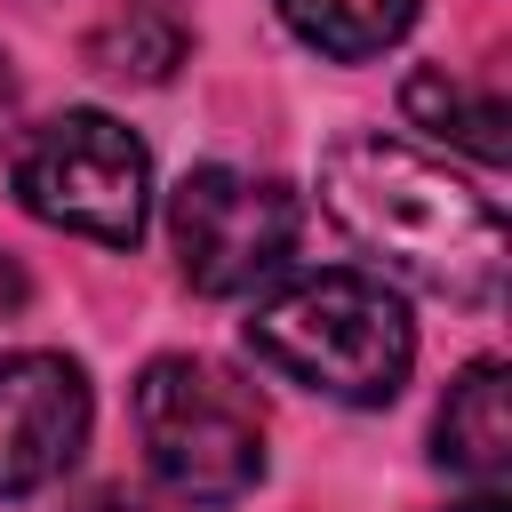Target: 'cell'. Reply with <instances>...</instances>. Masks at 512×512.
I'll return each instance as SVG.
<instances>
[{"mask_svg": "<svg viewBox=\"0 0 512 512\" xmlns=\"http://www.w3.org/2000/svg\"><path fill=\"white\" fill-rule=\"evenodd\" d=\"M8 120H16V72H8V56H0V136H8Z\"/></svg>", "mask_w": 512, "mask_h": 512, "instance_id": "4fadbf2b", "label": "cell"}, {"mask_svg": "<svg viewBox=\"0 0 512 512\" xmlns=\"http://www.w3.org/2000/svg\"><path fill=\"white\" fill-rule=\"evenodd\" d=\"M184 48H192V32H184V16H176V0H112V16L88 32V56H96V72H112V80H168L176 64H184Z\"/></svg>", "mask_w": 512, "mask_h": 512, "instance_id": "9c48e42d", "label": "cell"}, {"mask_svg": "<svg viewBox=\"0 0 512 512\" xmlns=\"http://www.w3.org/2000/svg\"><path fill=\"white\" fill-rule=\"evenodd\" d=\"M280 24L336 64H368L416 24V0H280Z\"/></svg>", "mask_w": 512, "mask_h": 512, "instance_id": "30bf717a", "label": "cell"}, {"mask_svg": "<svg viewBox=\"0 0 512 512\" xmlns=\"http://www.w3.org/2000/svg\"><path fill=\"white\" fill-rule=\"evenodd\" d=\"M248 352L320 400L384 408L416 368V320L376 272L328 264V272H288L256 296Z\"/></svg>", "mask_w": 512, "mask_h": 512, "instance_id": "7a4b0ae2", "label": "cell"}, {"mask_svg": "<svg viewBox=\"0 0 512 512\" xmlns=\"http://www.w3.org/2000/svg\"><path fill=\"white\" fill-rule=\"evenodd\" d=\"M72 512H152V504H144V496H128V488H88Z\"/></svg>", "mask_w": 512, "mask_h": 512, "instance_id": "8fae6325", "label": "cell"}, {"mask_svg": "<svg viewBox=\"0 0 512 512\" xmlns=\"http://www.w3.org/2000/svg\"><path fill=\"white\" fill-rule=\"evenodd\" d=\"M88 376L64 352H0V496L64 480L88 448Z\"/></svg>", "mask_w": 512, "mask_h": 512, "instance_id": "8992f818", "label": "cell"}, {"mask_svg": "<svg viewBox=\"0 0 512 512\" xmlns=\"http://www.w3.org/2000/svg\"><path fill=\"white\" fill-rule=\"evenodd\" d=\"M400 112L416 120V128H432V136H448V144H464L472 160H504L512 152V112H504V96L496 88H472V80H456L448 64H424V72H408V88H400Z\"/></svg>", "mask_w": 512, "mask_h": 512, "instance_id": "ba28073f", "label": "cell"}, {"mask_svg": "<svg viewBox=\"0 0 512 512\" xmlns=\"http://www.w3.org/2000/svg\"><path fill=\"white\" fill-rule=\"evenodd\" d=\"M136 440L152 480L184 504H232L264 480V408L200 352H168L136 376Z\"/></svg>", "mask_w": 512, "mask_h": 512, "instance_id": "3957f363", "label": "cell"}, {"mask_svg": "<svg viewBox=\"0 0 512 512\" xmlns=\"http://www.w3.org/2000/svg\"><path fill=\"white\" fill-rule=\"evenodd\" d=\"M432 456H440L456 480H480V488H496V480L512 472L504 360H472V368L448 384V400H440V416H432Z\"/></svg>", "mask_w": 512, "mask_h": 512, "instance_id": "52a82bcc", "label": "cell"}, {"mask_svg": "<svg viewBox=\"0 0 512 512\" xmlns=\"http://www.w3.org/2000/svg\"><path fill=\"white\" fill-rule=\"evenodd\" d=\"M304 232V208L288 184L272 176H240V168H192L168 192V240H176V272L200 296H248L264 280L288 272Z\"/></svg>", "mask_w": 512, "mask_h": 512, "instance_id": "5b68a950", "label": "cell"}, {"mask_svg": "<svg viewBox=\"0 0 512 512\" xmlns=\"http://www.w3.org/2000/svg\"><path fill=\"white\" fill-rule=\"evenodd\" d=\"M16 208L96 248H136L152 216V152L112 112H56L8 152Z\"/></svg>", "mask_w": 512, "mask_h": 512, "instance_id": "277c9868", "label": "cell"}, {"mask_svg": "<svg viewBox=\"0 0 512 512\" xmlns=\"http://www.w3.org/2000/svg\"><path fill=\"white\" fill-rule=\"evenodd\" d=\"M320 208L336 232L376 256L384 272L448 296V304H496L504 288V208L448 176V160L400 144V136H344L320 160Z\"/></svg>", "mask_w": 512, "mask_h": 512, "instance_id": "6da1fadb", "label": "cell"}, {"mask_svg": "<svg viewBox=\"0 0 512 512\" xmlns=\"http://www.w3.org/2000/svg\"><path fill=\"white\" fill-rule=\"evenodd\" d=\"M24 304V272H16V256H0V320Z\"/></svg>", "mask_w": 512, "mask_h": 512, "instance_id": "7c38bea8", "label": "cell"}, {"mask_svg": "<svg viewBox=\"0 0 512 512\" xmlns=\"http://www.w3.org/2000/svg\"><path fill=\"white\" fill-rule=\"evenodd\" d=\"M440 512H504V496H488V488H480V496H464V504H440Z\"/></svg>", "mask_w": 512, "mask_h": 512, "instance_id": "5bb4252c", "label": "cell"}]
</instances>
